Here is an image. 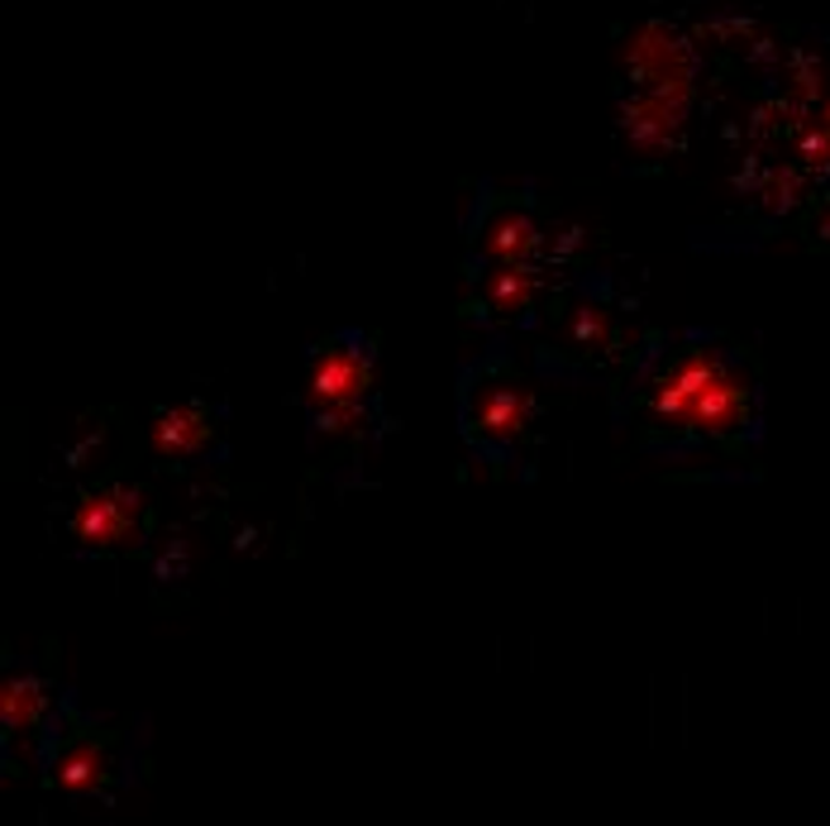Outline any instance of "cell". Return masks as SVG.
Instances as JSON below:
<instances>
[{"instance_id":"cell-3","label":"cell","mask_w":830,"mask_h":826,"mask_svg":"<svg viewBox=\"0 0 830 826\" xmlns=\"http://www.w3.org/2000/svg\"><path fill=\"white\" fill-rule=\"evenodd\" d=\"M72 535L91 550H120L144 535V498L135 488H101L72 511Z\"/></svg>"},{"instance_id":"cell-6","label":"cell","mask_w":830,"mask_h":826,"mask_svg":"<svg viewBox=\"0 0 830 826\" xmlns=\"http://www.w3.org/2000/svg\"><path fill=\"white\" fill-rule=\"evenodd\" d=\"M635 87H692V53L669 24H644L625 43Z\"/></svg>"},{"instance_id":"cell-2","label":"cell","mask_w":830,"mask_h":826,"mask_svg":"<svg viewBox=\"0 0 830 826\" xmlns=\"http://www.w3.org/2000/svg\"><path fill=\"white\" fill-rule=\"evenodd\" d=\"M368 392H373V358L363 344L354 340H335L325 344L320 354L310 358L306 373V402L315 425L339 440V435H363V421H368Z\"/></svg>"},{"instance_id":"cell-4","label":"cell","mask_w":830,"mask_h":826,"mask_svg":"<svg viewBox=\"0 0 830 826\" xmlns=\"http://www.w3.org/2000/svg\"><path fill=\"white\" fill-rule=\"evenodd\" d=\"M535 416V396L521 377H483L473 392V440L483 444H516Z\"/></svg>"},{"instance_id":"cell-8","label":"cell","mask_w":830,"mask_h":826,"mask_svg":"<svg viewBox=\"0 0 830 826\" xmlns=\"http://www.w3.org/2000/svg\"><path fill=\"white\" fill-rule=\"evenodd\" d=\"M43 717V688L24 673H10L6 688H0V726L6 736H29Z\"/></svg>"},{"instance_id":"cell-9","label":"cell","mask_w":830,"mask_h":826,"mask_svg":"<svg viewBox=\"0 0 830 826\" xmlns=\"http://www.w3.org/2000/svg\"><path fill=\"white\" fill-rule=\"evenodd\" d=\"M535 225H530L525 216H516V210H506L502 220L487 225L483 235V254L492 263H530V254H535Z\"/></svg>"},{"instance_id":"cell-7","label":"cell","mask_w":830,"mask_h":826,"mask_svg":"<svg viewBox=\"0 0 830 826\" xmlns=\"http://www.w3.org/2000/svg\"><path fill=\"white\" fill-rule=\"evenodd\" d=\"M210 435H215L210 411L196 402H181V406H168L162 416H154V425H148V450L158 459H196L210 444Z\"/></svg>"},{"instance_id":"cell-1","label":"cell","mask_w":830,"mask_h":826,"mask_svg":"<svg viewBox=\"0 0 830 826\" xmlns=\"http://www.w3.org/2000/svg\"><path fill=\"white\" fill-rule=\"evenodd\" d=\"M644 411L669 435L730 440L750 425V383L721 350H678L644 387Z\"/></svg>"},{"instance_id":"cell-10","label":"cell","mask_w":830,"mask_h":826,"mask_svg":"<svg viewBox=\"0 0 830 826\" xmlns=\"http://www.w3.org/2000/svg\"><path fill=\"white\" fill-rule=\"evenodd\" d=\"M540 292V277L530 263H496V273L487 277V302L496 311H525Z\"/></svg>"},{"instance_id":"cell-11","label":"cell","mask_w":830,"mask_h":826,"mask_svg":"<svg viewBox=\"0 0 830 826\" xmlns=\"http://www.w3.org/2000/svg\"><path fill=\"white\" fill-rule=\"evenodd\" d=\"M96 779H101V755H96V746H72L53 759V784L58 788H87Z\"/></svg>"},{"instance_id":"cell-5","label":"cell","mask_w":830,"mask_h":826,"mask_svg":"<svg viewBox=\"0 0 830 826\" xmlns=\"http://www.w3.org/2000/svg\"><path fill=\"white\" fill-rule=\"evenodd\" d=\"M692 106V87H635L625 106V139L640 154H659L678 139L683 115Z\"/></svg>"}]
</instances>
